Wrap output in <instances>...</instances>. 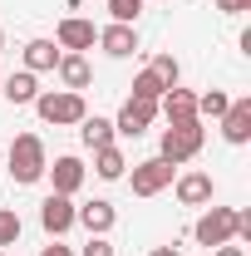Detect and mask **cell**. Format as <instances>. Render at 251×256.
Masks as SVG:
<instances>
[{
    "instance_id": "83f0119b",
    "label": "cell",
    "mask_w": 251,
    "mask_h": 256,
    "mask_svg": "<svg viewBox=\"0 0 251 256\" xmlns=\"http://www.w3.org/2000/svg\"><path fill=\"white\" fill-rule=\"evenodd\" d=\"M40 256H74V252H69V246H60V236H54V242H50V246H44Z\"/></svg>"
},
{
    "instance_id": "f1b7e54d",
    "label": "cell",
    "mask_w": 251,
    "mask_h": 256,
    "mask_svg": "<svg viewBox=\"0 0 251 256\" xmlns=\"http://www.w3.org/2000/svg\"><path fill=\"white\" fill-rule=\"evenodd\" d=\"M148 256H182V252H178V246H153Z\"/></svg>"
},
{
    "instance_id": "44dd1931",
    "label": "cell",
    "mask_w": 251,
    "mask_h": 256,
    "mask_svg": "<svg viewBox=\"0 0 251 256\" xmlns=\"http://www.w3.org/2000/svg\"><path fill=\"white\" fill-rule=\"evenodd\" d=\"M20 232H25L20 212H15V207H0V252H5V246H15V242H20Z\"/></svg>"
},
{
    "instance_id": "4316f807",
    "label": "cell",
    "mask_w": 251,
    "mask_h": 256,
    "mask_svg": "<svg viewBox=\"0 0 251 256\" xmlns=\"http://www.w3.org/2000/svg\"><path fill=\"white\" fill-rule=\"evenodd\" d=\"M212 256H246V246H236V242H222V246H212Z\"/></svg>"
},
{
    "instance_id": "cb8c5ba5",
    "label": "cell",
    "mask_w": 251,
    "mask_h": 256,
    "mask_svg": "<svg viewBox=\"0 0 251 256\" xmlns=\"http://www.w3.org/2000/svg\"><path fill=\"white\" fill-rule=\"evenodd\" d=\"M138 10H143V0H108L114 25H133V20H138Z\"/></svg>"
},
{
    "instance_id": "7c38bea8",
    "label": "cell",
    "mask_w": 251,
    "mask_h": 256,
    "mask_svg": "<svg viewBox=\"0 0 251 256\" xmlns=\"http://www.w3.org/2000/svg\"><path fill=\"white\" fill-rule=\"evenodd\" d=\"M222 138L226 143H246L251 138V98H232L222 114Z\"/></svg>"
},
{
    "instance_id": "4dcf8cb0",
    "label": "cell",
    "mask_w": 251,
    "mask_h": 256,
    "mask_svg": "<svg viewBox=\"0 0 251 256\" xmlns=\"http://www.w3.org/2000/svg\"><path fill=\"white\" fill-rule=\"evenodd\" d=\"M0 79H5V74H0Z\"/></svg>"
},
{
    "instance_id": "6da1fadb",
    "label": "cell",
    "mask_w": 251,
    "mask_h": 256,
    "mask_svg": "<svg viewBox=\"0 0 251 256\" xmlns=\"http://www.w3.org/2000/svg\"><path fill=\"white\" fill-rule=\"evenodd\" d=\"M44 143H40V133H15V143H10V182H20V188H30L44 178Z\"/></svg>"
},
{
    "instance_id": "7a4b0ae2",
    "label": "cell",
    "mask_w": 251,
    "mask_h": 256,
    "mask_svg": "<svg viewBox=\"0 0 251 256\" xmlns=\"http://www.w3.org/2000/svg\"><path fill=\"white\" fill-rule=\"evenodd\" d=\"M202 143H207V128L202 118H188V124H168L162 128V148H158V158H168L172 168L178 162H192L202 153Z\"/></svg>"
},
{
    "instance_id": "9c48e42d",
    "label": "cell",
    "mask_w": 251,
    "mask_h": 256,
    "mask_svg": "<svg viewBox=\"0 0 251 256\" xmlns=\"http://www.w3.org/2000/svg\"><path fill=\"white\" fill-rule=\"evenodd\" d=\"M40 226H44L50 236H64V232L74 226V202L60 197V192H50V197L40 202Z\"/></svg>"
},
{
    "instance_id": "ac0fdd59",
    "label": "cell",
    "mask_w": 251,
    "mask_h": 256,
    "mask_svg": "<svg viewBox=\"0 0 251 256\" xmlns=\"http://www.w3.org/2000/svg\"><path fill=\"white\" fill-rule=\"evenodd\" d=\"M94 172L104 178V182H118V178L128 172V158H124V148H118V143L98 148V153H94Z\"/></svg>"
},
{
    "instance_id": "2e32d148",
    "label": "cell",
    "mask_w": 251,
    "mask_h": 256,
    "mask_svg": "<svg viewBox=\"0 0 251 256\" xmlns=\"http://www.w3.org/2000/svg\"><path fill=\"white\" fill-rule=\"evenodd\" d=\"M0 94L10 98L15 108H25V104H34V98H40V79H34L30 69H20V74H5V79H0Z\"/></svg>"
},
{
    "instance_id": "3957f363",
    "label": "cell",
    "mask_w": 251,
    "mask_h": 256,
    "mask_svg": "<svg viewBox=\"0 0 251 256\" xmlns=\"http://www.w3.org/2000/svg\"><path fill=\"white\" fill-rule=\"evenodd\" d=\"M34 114L44 124H54V128H69V124H79L89 108H84V94H74V89H40Z\"/></svg>"
},
{
    "instance_id": "1f68e13d",
    "label": "cell",
    "mask_w": 251,
    "mask_h": 256,
    "mask_svg": "<svg viewBox=\"0 0 251 256\" xmlns=\"http://www.w3.org/2000/svg\"><path fill=\"white\" fill-rule=\"evenodd\" d=\"M0 256H5V252H0Z\"/></svg>"
},
{
    "instance_id": "8992f818",
    "label": "cell",
    "mask_w": 251,
    "mask_h": 256,
    "mask_svg": "<svg viewBox=\"0 0 251 256\" xmlns=\"http://www.w3.org/2000/svg\"><path fill=\"white\" fill-rule=\"evenodd\" d=\"M153 118H158V104H148V98H128L124 108H118V118H114V133H118V138H143Z\"/></svg>"
},
{
    "instance_id": "4fadbf2b",
    "label": "cell",
    "mask_w": 251,
    "mask_h": 256,
    "mask_svg": "<svg viewBox=\"0 0 251 256\" xmlns=\"http://www.w3.org/2000/svg\"><path fill=\"white\" fill-rule=\"evenodd\" d=\"M98 50L114 54V60H128V54H138V30L133 25H104L98 30Z\"/></svg>"
},
{
    "instance_id": "277c9868",
    "label": "cell",
    "mask_w": 251,
    "mask_h": 256,
    "mask_svg": "<svg viewBox=\"0 0 251 256\" xmlns=\"http://www.w3.org/2000/svg\"><path fill=\"white\" fill-rule=\"evenodd\" d=\"M232 232H236V207H207L197 226H192V236L202 242V246H222V242H232Z\"/></svg>"
},
{
    "instance_id": "52a82bcc",
    "label": "cell",
    "mask_w": 251,
    "mask_h": 256,
    "mask_svg": "<svg viewBox=\"0 0 251 256\" xmlns=\"http://www.w3.org/2000/svg\"><path fill=\"white\" fill-rule=\"evenodd\" d=\"M54 44L69 50V54H84V50H94V44H98V30L89 25V20H79V15H64L60 30H54Z\"/></svg>"
},
{
    "instance_id": "5b68a950",
    "label": "cell",
    "mask_w": 251,
    "mask_h": 256,
    "mask_svg": "<svg viewBox=\"0 0 251 256\" xmlns=\"http://www.w3.org/2000/svg\"><path fill=\"white\" fill-rule=\"evenodd\" d=\"M133 197H158L162 188H172V162L168 158H148V162H138L133 168Z\"/></svg>"
},
{
    "instance_id": "8fae6325",
    "label": "cell",
    "mask_w": 251,
    "mask_h": 256,
    "mask_svg": "<svg viewBox=\"0 0 251 256\" xmlns=\"http://www.w3.org/2000/svg\"><path fill=\"white\" fill-rule=\"evenodd\" d=\"M158 114H162L168 124H188V118H197V94L182 89V84H172L168 94L158 98Z\"/></svg>"
},
{
    "instance_id": "7402d4cb",
    "label": "cell",
    "mask_w": 251,
    "mask_h": 256,
    "mask_svg": "<svg viewBox=\"0 0 251 256\" xmlns=\"http://www.w3.org/2000/svg\"><path fill=\"white\" fill-rule=\"evenodd\" d=\"M226 104H232V98L222 94V89H207V94L197 98V118H222V114H226Z\"/></svg>"
},
{
    "instance_id": "ba28073f",
    "label": "cell",
    "mask_w": 251,
    "mask_h": 256,
    "mask_svg": "<svg viewBox=\"0 0 251 256\" xmlns=\"http://www.w3.org/2000/svg\"><path fill=\"white\" fill-rule=\"evenodd\" d=\"M74 222L84 226L89 236H108V232H114V222H118V212H114V202H104V197H94V202L74 207Z\"/></svg>"
},
{
    "instance_id": "30bf717a",
    "label": "cell",
    "mask_w": 251,
    "mask_h": 256,
    "mask_svg": "<svg viewBox=\"0 0 251 256\" xmlns=\"http://www.w3.org/2000/svg\"><path fill=\"white\" fill-rule=\"evenodd\" d=\"M44 172H50V182H54V192H60V197H74V192L84 188V162L74 158V153L54 158L50 168H44Z\"/></svg>"
},
{
    "instance_id": "d4e9b609",
    "label": "cell",
    "mask_w": 251,
    "mask_h": 256,
    "mask_svg": "<svg viewBox=\"0 0 251 256\" xmlns=\"http://www.w3.org/2000/svg\"><path fill=\"white\" fill-rule=\"evenodd\" d=\"M79 256H114V246H108V236H89Z\"/></svg>"
},
{
    "instance_id": "484cf974",
    "label": "cell",
    "mask_w": 251,
    "mask_h": 256,
    "mask_svg": "<svg viewBox=\"0 0 251 256\" xmlns=\"http://www.w3.org/2000/svg\"><path fill=\"white\" fill-rule=\"evenodd\" d=\"M222 15H242V10H251V0H217Z\"/></svg>"
},
{
    "instance_id": "e0dca14e",
    "label": "cell",
    "mask_w": 251,
    "mask_h": 256,
    "mask_svg": "<svg viewBox=\"0 0 251 256\" xmlns=\"http://www.w3.org/2000/svg\"><path fill=\"white\" fill-rule=\"evenodd\" d=\"M79 138H84V148H94V153H98V148H108L118 133H114V124H108V118L84 114V118H79Z\"/></svg>"
},
{
    "instance_id": "d6986e66",
    "label": "cell",
    "mask_w": 251,
    "mask_h": 256,
    "mask_svg": "<svg viewBox=\"0 0 251 256\" xmlns=\"http://www.w3.org/2000/svg\"><path fill=\"white\" fill-rule=\"evenodd\" d=\"M20 54H25V69H30V74H44V69H54V64H60V50H54V40H30Z\"/></svg>"
},
{
    "instance_id": "5bb4252c",
    "label": "cell",
    "mask_w": 251,
    "mask_h": 256,
    "mask_svg": "<svg viewBox=\"0 0 251 256\" xmlns=\"http://www.w3.org/2000/svg\"><path fill=\"white\" fill-rule=\"evenodd\" d=\"M172 188H178V202H182V207H207V202H212V192H217L207 172H182Z\"/></svg>"
},
{
    "instance_id": "ffe728a7",
    "label": "cell",
    "mask_w": 251,
    "mask_h": 256,
    "mask_svg": "<svg viewBox=\"0 0 251 256\" xmlns=\"http://www.w3.org/2000/svg\"><path fill=\"white\" fill-rule=\"evenodd\" d=\"M162 94H168V89H162V79H158L153 69H138V74H133V98H148V104H158Z\"/></svg>"
},
{
    "instance_id": "9a60e30c",
    "label": "cell",
    "mask_w": 251,
    "mask_h": 256,
    "mask_svg": "<svg viewBox=\"0 0 251 256\" xmlns=\"http://www.w3.org/2000/svg\"><path fill=\"white\" fill-rule=\"evenodd\" d=\"M54 74H60L64 89H74V94H84V89H89V79H94V69H89V60H84V54H60Z\"/></svg>"
},
{
    "instance_id": "f546056e",
    "label": "cell",
    "mask_w": 251,
    "mask_h": 256,
    "mask_svg": "<svg viewBox=\"0 0 251 256\" xmlns=\"http://www.w3.org/2000/svg\"><path fill=\"white\" fill-rule=\"evenodd\" d=\"M0 50H5V30H0Z\"/></svg>"
},
{
    "instance_id": "603a6c76",
    "label": "cell",
    "mask_w": 251,
    "mask_h": 256,
    "mask_svg": "<svg viewBox=\"0 0 251 256\" xmlns=\"http://www.w3.org/2000/svg\"><path fill=\"white\" fill-rule=\"evenodd\" d=\"M148 69H153L158 79H162V89H172V84H178V79H182V64L172 60V54H158V60L148 64Z\"/></svg>"
}]
</instances>
